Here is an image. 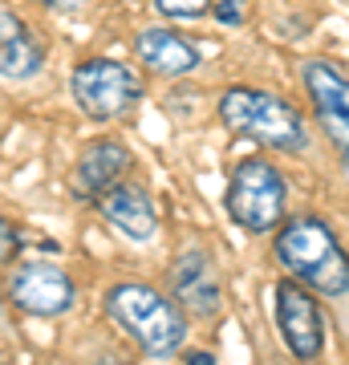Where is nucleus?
<instances>
[{
  "mask_svg": "<svg viewBox=\"0 0 349 365\" xmlns=\"http://www.w3.org/2000/svg\"><path fill=\"white\" fill-rule=\"evenodd\" d=\"M272 252L280 268L288 272V280L321 292V297L341 300L349 292V260L341 240L321 215H297L288 220L276 240H272Z\"/></svg>",
  "mask_w": 349,
  "mask_h": 365,
  "instance_id": "obj_1",
  "label": "nucleus"
},
{
  "mask_svg": "<svg viewBox=\"0 0 349 365\" xmlns=\"http://www.w3.org/2000/svg\"><path fill=\"white\" fill-rule=\"evenodd\" d=\"M106 313L146 357H175L187 345V313L151 284H134V280L114 284L106 292Z\"/></svg>",
  "mask_w": 349,
  "mask_h": 365,
  "instance_id": "obj_2",
  "label": "nucleus"
},
{
  "mask_svg": "<svg viewBox=\"0 0 349 365\" xmlns=\"http://www.w3.org/2000/svg\"><path fill=\"white\" fill-rule=\"evenodd\" d=\"M220 122L236 138H248L256 146H268L276 155H305L309 150V126L300 110L276 98L268 90L236 86L220 93Z\"/></svg>",
  "mask_w": 349,
  "mask_h": 365,
  "instance_id": "obj_3",
  "label": "nucleus"
},
{
  "mask_svg": "<svg viewBox=\"0 0 349 365\" xmlns=\"http://www.w3.org/2000/svg\"><path fill=\"white\" fill-rule=\"evenodd\" d=\"M285 203H288V182L268 158H240L236 163L228 195H223L228 220L236 227H244L252 235H268L285 220Z\"/></svg>",
  "mask_w": 349,
  "mask_h": 365,
  "instance_id": "obj_4",
  "label": "nucleus"
},
{
  "mask_svg": "<svg viewBox=\"0 0 349 365\" xmlns=\"http://www.w3.org/2000/svg\"><path fill=\"white\" fill-rule=\"evenodd\" d=\"M69 93L86 118L93 122H118L143 102V78L114 57H90L74 66L69 73Z\"/></svg>",
  "mask_w": 349,
  "mask_h": 365,
  "instance_id": "obj_5",
  "label": "nucleus"
},
{
  "mask_svg": "<svg viewBox=\"0 0 349 365\" xmlns=\"http://www.w3.org/2000/svg\"><path fill=\"white\" fill-rule=\"evenodd\" d=\"M9 300L13 309H21L25 317H41V321H53V317H65L78 300V288L69 280L61 264L53 260H21L9 272Z\"/></svg>",
  "mask_w": 349,
  "mask_h": 365,
  "instance_id": "obj_6",
  "label": "nucleus"
},
{
  "mask_svg": "<svg viewBox=\"0 0 349 365\" xmlns=\"http://www.w3.org/2000/svg\"><path fill=\"white\" fill-rule=\"evenodd\" d=\"M272 300H276V329L285 349L297 361H317L325 353V317L313 292L297 280H280L272 288Z\"/></svg>",
  "mask_w": 349,
  "mask_h": 365,
  "instance_id": "obj_7",
  "label": "nucleus"
},
{
  "mask_svg": "<svg viewBox=\"0 0 349 365\" xmlns=\"http://www.w3.org/2000/svg\"><path fill=\"white\" fill-rule=\"evenodd\" d=\"M300 78H305V90H309V102L321 118L329 143L337 146V155H345L349 143V81L345 69L333 66L329 57H305L300 61Z\"/></svg>",
  "mask_w": 349,
  "mask_h": 365,
  "instance_id": "obj_8",
  "label": "nucleus"
},
{
  "mask_svg": "<svg viewBox=\"0 0 349 365\" xmlns=\"http://www.w3.org/2000/svg\"><path fill=\"white\" fill-rule=\"evenodd\" d=\"M167 276H171V300L179 304L183 313L203 317V321L220 317L223 284H220V272H216V260H211L203 248L179 252Z\"/></svg>",
  "mask_w": 349,
  "mask_h": 365,
  "instance_id": "obj_9",
  "label": "nucleus"
},
{
  "mask_svg": "<svg viewBox=\"0 0 349 365\" xmlns=\"http://www.w3.org/2000/svg\"><path fill=\"white\" fill-rule=\"evenodd\" d=\"M134 155H130L126 143L118 138H93L86 143V150L74 163V175H69V191L86 203H93L98 195H106L114 182H122V175L130 170Z\"/></svg>",
  "mask_w": 349,
  "mask_h": 365,
  "instance_id": "obj_10",
  "label": "nucleus"
},
{
  "mask_svg": "<svg viewBox=\"0 0 349 365\" xmlns=\"http://www.w3.org/2000/svg\"><path fill=\"white\" fill-rule=\"evenodd\" d=\"M98 211H102V220L110 227L134 240V244H146L151 235L158 232V211H155V199L146 187H134V182H114L106 195L93 199Z\"/></svg>",
  "mask_w": 349,
  "mask_h": 365,
  "instance_id": "obj_11",
  "label": "nucleus"
},
{
  "mask_svg": "<svg viewBox=\"0 0 349 365\" xmlns=\"http://www.w3.org/2000/svg\"><path fill=\"white\" fill-rule=\"evenodd\" d=\"M45 69V41L0 4V81H33Z\"/></svg>",
  "mask_w": 349,
  "mask_h": 365,
  "instance_id": "obj_12",
  "label": "nucleus"
},
{
  "mask_svg": "<svg viewBox=\"0 0 349 365\" xmlns=\"http://www.w3.org/2000/svg\"><path fill=\"white\" fill-rule=\"evenodd\" d=\"M134 53H138V61L151 73H163V78H183V73H191L203 61V53L195 49V41H187L183 33L163 29V25L143 29L134 37Z\"/></svg>",
  "mask_w": 349,
  "mask_h": 365,
  "instance_id": "obj_13",
  "label": "nucleus"
},
{
  "mask_svg": "<svg viewBox=\"0 0 349 365\" xmlns=\"http://www.w3.org/2000/svg\"><path fill=\"white\" fill-rule=\"evenodd\" d=\"M155 4L171 21H199V16L211 13V0H155Z\"/></svg>",
  "mask_w": 349,
  "mask_h": 365,
  "instance_id": "obj_14",
  "label": "nucleus"
},
{
  "mask_svg": "<svg viewBox=\"0 0 349 365\" xmlns=\"http://www.w3.org/2000/svg\"><path fill=\"white\" fill-rule=\"evenodd\" d=\"M211 16L228 29H240L248 21V0H211Z\"/></svg>",
  "mask_w": 349,
  "mask_h": 365,
  "instance_id": "obj_15",
  "label": "nucleus"
},
{
  "mask_svg": "<svg viewBox=\"0 0 349 365\" xmlns=\"http://www.w3.org/2000/svg\"><path fill=\"white\" fill-rule=\"evenodd\" d=\"M21 244H25V240H21V232H16L13 223L0 215V264L16 260V256H21Z\"/></svg>",
  "mask_w": 349,
  "mask_h": 365,
  "instance_id": "obj_16",
  "label": "nucleus"
},
{
  "mask_svg": "<svg viewBox=\"0 0 349 365\" xmlns=\"http://www.w3.org/2000/svg\"><path fill=\"white\" fill-rule=\"evenodd\" d=\"M33 4H41V9H49V13H61V16H69V13H78L86 0H33Z\"/></svg>",
  "mask_w": 349,
  "mask_h": 365,
  "instance_id": "obj_17",
  "label": "nucleus"
},
{
  "mask_svg": "<svg viewBox=\"0 0 349 365\" xmlns=\"http://www.w3.org/2000/svg\"><path fill=\"white\" fill-rule=\"evenodd\" d=\"M187 365H216V353L195 349V353H187Z\"/></svg>",
  "mask_w": 349,
  "mask_h": 365,
  "instance_id": "obj_18",
  "label": "nucleus"
}]
</instances>
